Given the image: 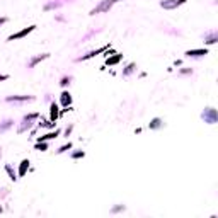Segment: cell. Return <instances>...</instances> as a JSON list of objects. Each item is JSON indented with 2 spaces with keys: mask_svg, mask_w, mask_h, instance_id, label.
Masks as SVG:
<instances>
[{
  "mask_svg": "<svg viewBox=\"0 0 218 218\" xmlns=\"http://www.w3.org/2000/svg\"><path fill=\"white\" fill-rule=\"evenodd\" d=\"M70 102H72L70 94H68V92H63V94H61V104H63V106H68Z\"/></svg>",
  "mask_w": 218,
  "mask_h": 218,
  "instance_id": "obj_5",
  "label": "cell"
},
{
  "mask_svg": "<svg viewBox=\"0 0 218 218\" xmlns=\"http://www.w3.org/2000/svg\"><path fill=\"white\" fill-rule=\"evenodd\" d=\"M33 99V97H16V95H14V97H9V101H31Z\"/></svg>",
  "mask_w": 218,
  "mask_h": 218,
  "instance_id": "obj_10",
  "label": "cell"
},
{
  "mask_svg": "<svg viewBox=\"0 0 218 218\" xmlns=\"http://www.w3.org/2000/svg\"><path fill=\"white\" fill-rule=\"evenodd\" d=\"M7 172L10 174V179H12V181H16V179H17V177H16V174L12 172V169H10V167H9V165H7Z\"/></svg>",
  "mask_w": 218,
  "mask_h": 218,
  "instance_id": "obj_11",
  "label": "cell"
},
{
  "mask_svg": "<svg viewBox=\"0 0 218 218\" xmlns=\"http://www.w3.org/2000/svg\"><path fill=\"white\" fill-rule=\"evenodd\" d=\"M27 165H29V162H27V160H22V165H21V176H24V172H26V169H27Z\"/></svg>",
  "mask_w": 218,
  "mask_h": 218,
  "instance_id": "obj_9",
  "label": "cell"
},
{
  "mask_svg": "<svg viewBox=\"0 0 218 218\" xmlns=\"http://www.w3.org/2000/svg\"><path fill=\"white\" fill-rule=\"evenodd\" d=\"M4 22H5V19H0V26H2Z\"/></svg>",
  "mask_w": 218,
  "mask_h": 218,
  "instance_id": "obj_14",
  "label": "cell"
},
{
  "mask_svg": "<svg viewBox=\"0 0 218 218\" xmlns=\"http://www.w3.org/2000/svg\"><path fill=\"white\" fill-rule=\"evenodd\" d=\"M206 50H193V51H188V56H201V55H206Z\"/></svg>",
  "mask_w": 218,
  "mask_h": 218,
  "instance_id": "obj_4",
  "label": "cell"
},
{
  "mask_svg": "<svg viewBox=\"0 0 218 218\" xmlns=\"http://www.w3.org/2000/svg\"><path fill=\"white\" fill-rule=\"evenodd\" d=\"M7 78V75H0V80H5Z\"/></svg>",
  "mask_w": 218,
  "mask_h": 218,
  "instance_id": "obj_13",
  "label": "cell"
},
{
  "mask_svg": "<svg viewBox=\"0 0 218 218\" xmlns=\"http://www.w3.org/2000/svg\"><path fill=\"white\" fill-rule=\"evenodd\" d=\"M56 135H58V131H55V133H48V135H44V136L39 138V142H44V140H50V138H55Z\"/></svg>",
  "mask_w": 218,
  "mask_h": 218,
  "instance_id": "obj_6",
  "label": "cell"
},
{
  "mask_svg": "<svg viewBox=\"0 0 218 218\" xmlns=\"http://www.w3.org/2000/svg\"><path fill=\"white\" fill-rule=\"evenodd\" d=\"M34 29V26H31V27H26V29H22L21 33H17V34H12L10 38H9V41H14V39H19V38H24L26 34H29L31 31Z\"/></svg>",
  "mask_w": 218,
  "mask_h": 218,
  "instance_id": "obj_3",
  "label": "cell"
},
{
  "mask_svg": "<svg viewBox=\"0 0 218 218\" xmlns=\"http://www.w3.org/2000/svg\"><path fill=\"white\" fill-rule=\"evenodd\" d=\"M116 2H119V0H102L99 5L94 7V9L90 10V14H92V16H95V14H101V12H107L112 5H114V4H116Z\"/></svg>",
  "mask_w": 218,
  "mask_h": 218,
  "instance_id": "obj_1",
  "label": "cell"
},
{
  "mask_svg": "<svg viewBox=\"0 0 218 218\" xmlns=\"http://www.w3.org/2000/svg\"><path fill=\"white\" fill-rule=\"evenodd\" d=\"M56 118H58V107H56V106L53 104V106H51V119L55 121Z\"/></svg>",
  "mask_w": 218,
  "mask_h": 218,
  "instance_id": "obj_7",
  "label": "cell"
},
{
  "mask_svg": "<svg viewBox=\"0 0 218 218\" xmlns=\"http://www.w3.org/2000/svg\"><path fill=\"white\" fill-rule=\"evenodd\" d=\"M0 211H2V208H0Z\"/></svg>",
  "mask_w": 218,
  "mask_h": 218,
  "instance_id": "obj_15",
  "label": "cell"
},
{
  "mask_svg": "<svg viewBox=\"0 0 218 218\" xmlns=\"http://www.w3.org/2000/svg\"><path fill=\"white\" fill-rule=\"evenodd\" d=\"M159 123H160L159 119H155V121H153V123H152V128H157V126H159Z\"/></svg>",
  "mask_w": 218,
  "mask_h": 218,
  "instance_id": "obj_12",
  "label": "cell"
},
{
  "mask_svg": "<svg viewBox=\"0 0 218 218\" xmlns=\"http://www.w3.org/2000/svg\"><path fill=\"white\" fill-rule=\"evenodd\" d=\"M186 0H164V2H160V7H164V9H176V7L183 5Z\"/></svg>",
  "mask_w": 218,
  "mask_h": 218,
  "instance_id": "obj_2",
  "label": "cell"
},
{
  "mask_svg": "<svg viewBox=\"0 0 218 218\" xmlns=\"http://www.w3.org/2000/svg\"><path fill=\"white\" fill-rule=\"evenodd\" d=\"M119 60H121V55H118V56H114V58L107 60V65H114V63H118Z\"/></svg>",
  "mask_w": 218,
  "mask_h": 218,
  "instance_id": "obj_8",
  "label": "cell"
}]
</instances>
